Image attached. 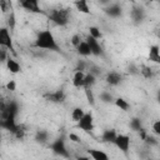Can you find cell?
I'll list each match as a JSON object with an SVG mask.
<instances>
[{
	"label": "cell",
	"instance_id": "obj_28",
	"mask_svg": "<svg viewBox=\"0 0 160 160\" xmlns=\"http://www.w3.org/2000/svg\"><path fill=\"white\" fill-rule=\"evenodd\" d=\"M82 42V40H81V38H80V35H78V34H75V35H72V38H71V44H72V46H75V48H78L80 44Z\"/></svg>",
	"mask_w": 160,
	"mask_h": 160
},
{
	"label": "cell",
	"instance_id": "obj_24",
	"mask_svg": "<svg viewBox=\"0 0 160 160\" xmlns=\"http://www.w3.org/2000/svg\"><path fill=\"white\" fill-rule=\"evenodd\" d=\"M95 75L94 74H86L85 75V81H84V89L85 88H92V85L95 84Z\"/></svg>",
	"mask_w": 160,
	"mask_h": 160
},
{
	"label": "cell",
	"instance_id": "obj_35",
	"mask_svg": "<svg viewBox=\"0 0 160 160\" xmlns=\"http://www.w3.org/2000/svg\"><path fill=\"white\" fill-rule=\"evenodd\" d=\"M4 49L0 51V60H1V62H6V60L9 59V56L6 55V50H4Z\"/></svg>",
	"mask_w": 160,
	"mask_h": 160
},
{
	"label": "cell",
	"instance_id": "obj_10",
	"mask_svg": "<svg viewBox=\"0 0 160 160\" xmlns=\"http://www.w3.org/2000/svg\"><path fill=\"white\" fill-rule=\"evenodd\" d=\"M105 80H106V82H108L109 85L116 86V85H119V84L121 82L122 78H121V75H120L119 72H116V71H110V72L106 75Z\"/></svg>",
	"mask_w": 160,
	"mask_h": 160
},
{
	"label": "cell",
	"instance_id": "obj_15",
	"mask_svg": "<svg viewBox=\"0 0 160 160\" xmlns=\"http://www.w3.org/2000/svg\"><path fill=\"white\" fill-rule=\"evenodd\" d=\"M105 12L111 18H119L121 15V6L119 4H111L105 9Z\"/></svg>",
	"mask_w": 160,
	"mask_h": 160
},
{
	"label": "cell",
	"instance_id": "obj_13",
	"mask_svg": "<svg viewBox=\"0 0 160 160\" xmlns=\"http://www.w3.org/2000/svg\"><path fill=\"white\" fill-rule=\"evenodd\" d=\"M6 69L11 72V74H18V72H20V70H21V66H20V64L16 61V60H14L12 58H10L9 56V59L6 60Z\"/></svg>",
	"mask_w": 160,
	"mask_h": 160
},
{
	"label": "cell",
	"instance_id": "obj_18",
	"mask_svg": "<svg viewBox=\"0 0 160 160\" xmlns=\"http://www.w3.org/2000/svg\"><path fill=\"white\" fill-rule=\"evenodd\" d=\"M76 50H78V54L81 55V56H89V55H91V50H90V46H89V44L86 42V40L82 41V42L76 48Z\"/></svg>",
	"mask_w": 160,
	"mask_h": 160
},
{
	"label": "cell",
	"instance_id": "obj_4",
	"mask_svg": "<svg viewBox=\"0 0 160 160\" xmlns=\"http://www.w3.org/2000/svg\"><path fill=\"white\" fill-rule=\"evenodd\" d=\"M0 45L5 49H8L9 51H11L12 54H15V48L12 44V39L10 36V32L6 28H1L0 29Z\"/></svg>",
	"mask_w": 160,
	"mask_h": 160
},
{
	"label": "cell",
	"instance_id": "obj_2",
	"mask_svg": "<svg viewBox=\"0 0 160 160\" xmlns=\"http://www.w3.org/2000/svg\"><path fill=\"white\" fill-rule=\"evenodd\" d=\"M69 16H70V11L68 9H55L50 12L49 19L59 26H65L69 22Z\"/></svg>",
	"mask_w": 160,
	"mask_h": 160
},
{
	"label": "cell",
	"instance_id": "obj_16",
	"mask_svg": "<svg viewBox=\"0 0 160 160\" xmlns=\"http://www.w3.org/2000/svg\"><path fill=\"white\" fill-rule=\"evenodd\" d=\"M130 15H131V19L134 20L135 24L141 22V21L144 20V18H145V12H144V10H142L141 8H134V9L131 10Z\"/></svg>",
	"mask_w": 160,
	"mask_h": 160
},
{
	"label": "cell",
	"instance_id": "obj_32",
	"mask_svg": "<svg viewBox=\"0 0 160 160\" xmlns=\"http://www.w3.org/2000/svg\"><path fill=\"white\" fill-rule=\"evenodd\" d=\"M6 89H8L9 91H15V89H16L15 81H14V80H10V81L6 84Z\"/></svg>",
	"mask_w": 160,
	"mask_h": 160
},
{
	"label": "cell",
	"instance_id": "obj_30",
	"mask_svg": "<svg viewBox=\"0 0 160 160\" xmlns=\"http://www.w3.org/2000/svg\"><path fill=\"white\" fill-rule=\"evenodd\" d=\"M140 72H141L145 78H151V75H152L151 69H150L149 66H142V68H141V70H140Z\"/></svg>",
	"mask_w": 160,
	"mask_h": 160
},
{
	"label": "cell",
	"instance_id": "obj_33",
	"mask_svg": "<svg viewBox=\"0 0 160 160\" xmlns=\"http://www.w3.org/2000/svg\"><path fill=\"white\" fill-rule=\"evenodd\" d=\"M8 5H10V2H8V1H5V0H1V1H0V8H1L2 12H6L8 10H10V9H8Z\"/></svg>",
	"mask_w": 160,
	"mask_h": 160
},
{
	"label": "cell",
	"instance_id": "obj_1",
	"mask_svg": "<svg viewBox=\"0 0 160 160\" xmlns=\"http://www.w3.org/2000/svg\"><path fill=\"white\" fill-rule=\"evenodd\" d=\"M34 46L38 49H44V50H50V51H59V45L55 40L54 34L50 30H42L38 34Z\"/></svg>",
	"mask_w": 160,
	"mask_h": 160
},
{
	"label": "cell",
	"instance_id": "obj_21",
	"mask_svg": "<svg viewBox=\"0 0 160 160\" xmlns=\"http://www.w3.org/2000/svg\"><path fill=\"white\" fill-rule=\"evenodd\" d=\"M85 115V111L81 109V108H74L72 111H71V119L75 121V122H79L82 116Z\"/></svg>",
	"mask_w": 160,
	"mask_h": 160
},
{
	"label": "cell",
	"instance_id": "obj_25",
	"mask_svg": "<svg viewBox=\"0 0 160 160\" xmlns=\"http://www.w3.org/2000/svg\"><path fill=\"white\" fill-rule=\"evenodd\" d=\"M89 36H91V38L98 40V39H100L102 36V34H101V31H100V29L98 26H90L89 28Z\"/></svg>",
	"mask_w": 160,
	"mask_h": 160
},
{
	"label": "cell",
	"instance_id": "obj_11",
	"mask_svg": "<svg viewBox=\"0 0 160 160\" xmlns=\"http://www.w3.org/2000/svg\"><path fill=\"white\" fill-rule=\"evenodd\" d=\"M148 59H149L150 61H152V62L160 64V48H159L158 45H151V46H150Z\"/></svg>",
	"mask_w": 160,
	"mask_h": 160
},
{
	"label": "cell",
	"instance_id": "obj_7",
	"mask_svg": "<svg viewBox=\"0 0 160 160\" xmlns=\"http://www.w3.org/2000/svg\"><path fill=\"white\" fill-rule=\"evenodd\" d=\"M19 5H20L22 9H25L26 11H29V12H35V14L42 12V10H41L40 6H39L38 0H24V1H20Z\"/></svg>",
	"mask_w": 160,
	"mask_h": 160
},
{
	"label": "cell",
	"instance_id": "obj_26",
	"mask_svg": "<svg viewBox=\"0 0 160 160\" xmlns=\"http://www.w3.org/2000/svg\"><path fill=\"white\" fill-rule=\"evenodd\" d=\"M100 100L102 101V102H111L112 100H115L114 98H112V95L110 94V92H108V91H102L101 94H100Z\"/></svg>",
	"mask_w": 160,
	"mask_h": 160
},
{
	"label": "cell",
	"instance_id": "obj_9",
	"mask_svg": "<svg viewBox=\"0 0 160 160\" xmlns=\"http://www.w3.org/2000/svg\"><path fill=\"white\" fill-rule=\"evenodd\" d=\"M86 42H88V44H89V46H90L91 55L99 56V55H101V54H102V49H101V46H100V44H99V41H98L96 39H94V38H91V36H88Z\"/></svg>",
	"mask_w": 160,
	"mask_h": 160
},
{
	"label": "cell",
	"instance_id": "obj_36",
	"mask_svg": "<svg viewBox=\"0 0 160 160\" xmlns=\"http://www.w3.org/2000/svg\"><path fill=\"white\" fill-rule=\"evenodd\" d=\"M76 160H92L90 156H79Z\"/></svg>",
	"mask_w": 160,
	"mask_h": 160
},
{
	"label": "cell",
	"instance_id": "obj_5",
	"mask_svg": "<svg viewBox=\"0 0 160 160\" xmlns=\"http://www.w3.org/2000/svg\"><path fill=\"white\" fill-rule=\"evenodd\" d=\"M78 128L84 130L85 132H91L94 130V118L91 112H85L82 119L78 122Z\"/></svg>",
	"mask_w": 160,
	"mask_h": 160
},
{
	"label": "cell",
	"instance_id": "obj_3",
	"mask_svg": "<svg viewBox=\"0 0 160 160\" xmlns=\"http://www.w3.org/2000/svg\"><path fill=\"white\" fill-rule=\"evenodd\" d=\"M50 149L52 150L54 154L59 155L60 158H69L70 154L66 149V145H65V141H64V138H58L56 140H54L50 145Z\"/></svg>",
	"mask_w": 160,
	"mask_h": 160
},
{
	"label": "cell",
	"instance_id": "obj_22",
	"mask_svg": "<svg viewBox=\"0 0 160 160\" xmlns=\"http://www.w3.org/2000/svg\"><path fill=\"white\" fill-rule=\"evenodd\" d=\"M35 140H36L38 142H40V144L46 142V141L49 140V132L45 131V130H39V131L36 132V135H35Z\"/></svg>",
	"mask_w": 160,
	"mask_h": 160
},
{
	"label": "cell",
	"instance_id": "obj_37",
	"mask_svg": "<svg viewBox=\"0 0 160 160\" xmlns=\"http://www.w3.org/2000/svg\"><path fill=\"white\" fill-rule=\"evenodd\" d=\"M158 101H159V104H160V91L158 92Z\"/></svg>",
	"mask_w": 160,
	"mask_h": 160
},
{
	"label": "cell",
	"instance_id": "obj_12",
	"mask_svg": "<svg viewBox=\"0 0 160 160\" xmlns=\"http://www.w3.org/2000/svg\"><path fill=\"white\" fill-rule=\"evenodd\" d=\"M88 154L92 160H110L108 154L104 152L102 150H99V149H89Z\"/></svg>",
	"mask_w": 160,
	"mask_h": 160
},
{
	"label": "cell",
	"instance_id": "obj_23",
	"mask_svg": "<svg viewBox=\"0 0 160 160\" xmlns=\"http://www.w3.org/2000/svg\"><path fill=\"white\" fill-rule=\"evenodd\" d=\"M130 129L134 130V131H140L142 130V124H141V120L138 119V118H134L130 120Z\"/></svg>",
	"mask_w": 160,
	"mask_h": 160
},
{
	"label": "cell",
	"instance_id": "obj_34",
	"mask_svg": "<svg viewBox=\"0 0 160 160\" xmlns=\"http://www.w3.org/2000/svg\"><path fill=\"white\" fill-rule=\"evenodd\" d=\"M69 139H70V141H72V142H80V136H78V135L74 134V132H70V134H69Z\"/></svg>",
	"mask_w": 160,
	"mask_h": 160
},
{
	"label": "cell",
	"instance_id": "obj_17",
	"mask_svg": "<svg viewBox=\"0 0 160 160\" xmlns=\"http://www.w3.org/2000/svg\"><path fill=\"white\" fill-rule=\"evenodd\" d=\"M84 81H85V74L82 71H75L72 76V86L84 88Z\"/></svg>",
	"mask_w": 160,
	"mask_h": 160
},
{
	"label": "cell",
	"instance_id": "obj_19",
	"mask_svg": "<svg viewBox=\"0 0 160 160\" xmlns=\"http://www.w3.org/2000/svg\"><path fill=\"white\" fill-rule=\"evenodd\" d=\"M74 5H75V8H76L78 11L82 12V14H90V9H89V5H88V1H85V0L75 1Z\"/></svg>",
	"mask_w": 160,
	"mask_h": 160
},
{
	"label": "cell",
	"instance_id": "obj_38",
	"mask_svg": "<svg viewBox=\"0 0 160 160\" xmlns=\"http://www.w3.org/2000/svg\"><path fill=\"white\" fill-rule=\"evenodd\" d=\"M158 35H159V36H160V31H159V34H158Z\"/></svg>",
	"mask_w": 160,
	"mask_h": 160
},
{
	"label": "cell",
	"instance_id": "obj_6",
	"mask_svg": "<svg viewBox=\"0 0 160 160\" xmlns=\"http://www.w3.org/2000/svg\"><path fill=\"white\" fill-rule=\"evenodd\" d=\"M114 144L116 145V148L120 151H122L124 154H126L129 151V148H130V138L128 135H125V134H119L116 136Z\"/></svg>",
	"mask_w": 160,
	"mask_h": 160
},
{
	"label": "cell",
	"instance_id": "obj_29",
	"mask_svg": "<svg viewBox=\"0 0 160 160\" xmlns=\"http://www.w3.org/2000/svg\"><path fill=\"white\" fill-rule=\"evenodd\" d=\"M85 94H86V98H88V101L94 105V95H92V90L91 88H85Z\"/></svg>",
	"mask_w": 160,
	"mask_h": 160
},
{
	"label": "cell",
	"instance_id": "obj_8",
	"mask_svg": "<svg viewBox=\"0 0 160 160\" xmlns=\"http://www.w3.org/2000/svg\"><path fill=\"white\" fill-rule=\"evenodd\" d=\"M45 99L50 102H55V104H60L65 100V92L62 90H56L52 92H49L45 95Z\"/></svg>",
	"mask_w": 160,
	"mask_h": 160
},
{
	"label": "cell",
	"instance_id": "obj_27",
	"mask_svg": "<svg viewBox=\"0 0 160 160\" xmlns=\"http://www.w3.org/2000/svg\"><path fill=\"white\" fill-rule=\"evenodd\" d=\"M15 24H16L15 14H14V11H11L10 15H9V18H8V25H9L10 30H14V29H15Z\"/></svg>",
	"mask_w": 160,
	"mask_h": 160
},
{
	"label": "cell",
	"instance_id": "obj_31",
	"mask_svg": "<svg viewBox=\"0 0 160 160\" xmlns=\"http://www.w3.org/2000/svg\"><path fill=\"white\" fill-rule=\"evenodd\" d=\"M152 131H154L156 135L160 136V119L156 120V121H154V124H152Z\"/></svg>",
	"mask_w": 160,
	"mask_h": 160
},
{
	"label": "cell",
	"instance_id": "obj_14",
	"mask_svg": "<svg viewBox=\"0 0 160 160\" xmlns=\"http://www.w3.org/2000/svg\"><path fill=\"white\" fill-rule=\"evenodd\" d=\"M116 136H118V134H116L115 130L108 129V130H105V131L102 132V135H101V141H102V142H111V144H114Z\"/></svg>",
	"mask_w": 160,
	"mask_h": 160
},
{
	"label": "cell",
	"instance_id": "obj_20",
	"mask_svg": "<svg viewBox=\"0 0 160 160\" xmlns=\"http://www.w3.org/2000/svg\"><path fill=\"white\" fill-rule=\"evenodd\" d=\"M114 104H115L116 108H119V109L122 110V111H128V110L130 109V104H129L124 98H116V99L114 100Z\"/></svg>",
	"mask_w": 160,
	"mask_h": 160
}]
</instances>
